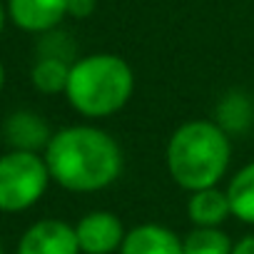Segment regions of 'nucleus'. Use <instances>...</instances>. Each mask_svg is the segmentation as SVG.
Masks as SVG:
<instances>
[{
    "instance_id": "nucleus-5",
    "label": "nucleus",
    "mask_w": 254,
    "mask_h": 254,
    "mask_svg": "<svg viewBox=\"0 0 254 254\" xmlns=\"http://www.w3.org/2000/svg\"><path fill=\"white\" fill-rule=\"evenodd\" d=\"M75 234H77L80 252H85V254H112L115 249L122 247L127 232H125L122 222L117 219V214L100 209V212L85 214L77 222Z\"/></svg>"
},
{
    "instance_id": "nucleus-19",
    "label": "nucleus",
    "mask_w": 254,
    "mask_h": 254,
    "mask_svg": "<svg viewBox=\"0 0 254 254\" xmlns=\"http://www.w3.org/2000/svg\"><path fill=\"white\" fill-rule=\"evenodd\" d=\"M0 254H3V247H0Z\"/></svg>"
},
{
    "instance_id": "nucleus-16",
    "label": "nucleus",
    "mask_w": 254,
    "mask_h": 254,
    "mask_svg": "<svg viewBox=\"0 0 254 254\" xmlns=\"http://www.w3.org/2000/svg\"><path fill=\"white\" fill-rule=\"evenodd\" d=\"M232 254H254V237H244L234 244Z\"/></svg>"
},
{
    "instance_id": "nucleus-13",
    "label": "nucleus",
    "mask_w": 254,
    "mask_h": 254,
    "mask_svg": "<svg viewBox=\"0 0 254 254\" xmlns=\"http://www.w3.org/2000/svg\"><path fill=\"white\" fill-rule=\"evenodd\" d=\"M70 67L65 60L60 58H40L38 65L33 67V85L45 92V95H58L67 90V80H70Z\"/></svg>"
},
{
    "instance_id": "nucleus-11",
    "label": "nucleus",
    "mask_w": 254,
    "mask_h": 254,
    "mask_svg": "<svg viewBox=\"0 0 254 254\" xmlns=\"http://www.w3.org/2000/svg\"><path fill=\"white\" fill-rule=\"evenodd\" d=\"M227 197H229L232 214L244 224H254V162L244 165L229 180Z\"/></svg>"
},
{
    "instance_id": "nucleus-7",
    "label": "nucleus",
    "mask_w": 254,
    "mask_h": 254,
    "mask_svg": "<svg viewBox=\"0 0 254 254\" xmlns=\"http://www.w3.org/2000/svg\"><path fill=\"white\" fill-rule=\"evenodd\" d=\"M8 13L18 28L28 33H45L67 15V0H10Z\"/></svg>"
},
{
    "instance_id": "nucleus-3",
    "label": "nucleus",
    "mask_w": 254,
    "mask_h": 254,
    "mask_svg": "<svg viewBox=\"0 0 254 254\" xmlns=\"http://www.w3.org/2000/svg\"><path fill=\"white\" fill-rule=\"evenodd\" d=\"M132 90V67L117 55L97 53L72 63L65 95L80 115L110 117L127 105Z\"/></svg>"
},
{
    "instance_id": "nucleus-8",
    "label": "nucleus",
    "mask_w": 254,
    "mask_h": 254,
    "mask_svg": "<svg viewBox=\"0 0 254 254\" xmlns=\"http://www.w3.org/2000/svg\"><path fill=\"white\" fill-rule=\"evenodd\" d=\"M120 254H185L182 239L162 224H140L125 234Z\"/></svg>"
},
{
    "instance_id": "nucleus-9",
    "label": "nucleus",
    "mask_w": 254,
    "mask_h": 254,
    "mask_svg": "<svg viewBox=\"0 0 254 254\" xmlns=\"http://www.w3.org/2000/svg\"><path fill=\"white\" fill-rule=\"evenodd\" d=\"M187 214L194 227H219L232 214L229 197H227V192H219L217 187L197 190V192H192V197L187 202Z\"/></svg>"
},
{
    "instance_id": "nucleus-4",
    "label": "nucleus",
    "mask_w": 254,
    "mask_h": 254,
    "mask_svg": "<svg viewBox=\"0 0 254 254\" xmlns=\"http://www.w3.org/2000/svg\"><path fill=\"white\" fill-rule=\"evenodd\" d=\"M50 170L38 152L13 150L0 157V209L23 212L48 190Z\"/></svg>"
},
{
    "instance_id": "nucleus-14",
    "label": "nucleus",
    "mask_w": 254,
    "mask_h": 254,
    "mask_svg": "<svg viewBox=\"0 0 254 254\" xmlns=\"http://www.w3.org/2000/svg\"><path fill=\"white\" fill-rule=\"evenodd\" d=\"M185 254H232L234 244L219 227H194L182 239Z\"/></svg>"
},
{
    "instance_id": "nucleus-18",
    "label": "nucleus",
    "mask_w": 254,
    "mask_h": 254,
    "mask_svg": "<svg viewBox=\"0 0 254 254\" xmlns=\"http://www.w3.org/2000/svg\"><path fill=\"white\" fill-rule=\"evenodd\" d=\"M3 23H5V13H3V5H0V33H3Z\"/></svg>"
},
{
    "instance_id": "nucleus-12",
    "label": "nucleus",
    "mask_w": 254,
    "mask_h": 254,
    "mask_svg": "<svg viewBox=\"0 0 254 254\" xmlns=\"http://www.w3.org/2000/svg\"><path fill=\"white\" fill-rule=\"evenodd\" d=\"M254 107L244 92H227L217 105V125L229 132H244L252 122Z\"/></svg>"
},
{
    "instance_id": "nucleus-15",
    "label": "nucleus",
    "mask_w": 254,
    "mask_h": 254,
    "mask_svg": "<svg viewBox=\"0 0 254 254\" xmlns=\"http://www.w3.org/2000/svg\"><path fill=\"white\" fill-rule=\"evenodd\" d=\"M97 8V0H67V15L72 18H90Z\"/></svg>"
},
{
    "instance_id": "nucleus-1",
    "label": "nucleus",
    "mask_w": 254,
    "mask_h": 254,
    "mask_svg": "<svg viewBox=\"0 0 254 254\" xmlns=\"http://www.w3.org/2000/svg\"><path fill=\"white\" fill-rule=\"evenodd\" d=\"M45 162L60 187L70 192H97L120 177L122 150L105 130L72 125L50 137Z\"/></svg>"
},
{
    "instance_id": "nucleus-17",
    "label": "nucleus",
    "mask_w": 254,
    "mask_h": 254,
    "mask_svg": "<svg viewBox=\"0 0 254 254\" xmlns=\"http://www.w3.org/2000/svg\"><path fill=\"white\" fill-rule=\"evenodd\" d=\"M3 82H5V70H3V63H0V90H3Z\"/></svg>"
},
{
    "instance_id": "nucleus-10",
    "label": "nucleus",
    "mask_w": 254,
    "mask_h": 254,
    "mask_svg": "<svg viewBox=\"0 0 254 254\" xmlns=\"http://www.w3.org/2000/svg\"><path fill=\"white\" fill-rule=\"evenodd\" d=\"M5 132H8V140L13 145H18V150H28V152H35L38 147H48V142L53 137L48 125L30 112H18L8 122Z\"/></svg>"
},
{
    "instance_id": "nucleus-6",
    "label": "nucleus",
    "mask_w": 254,
    "mask_h": 254,
    "mask_svg": "<svg viewBox=\"0 0 254 254\" xmlns=\"http://www.w3.org/2000/svg\"><path fill=\"white\" fill-rule=\"evenodd\" d=\"M77 234L75 227L60 219L35 222L20 239L18 254H77Z\"/></svg>"
},
{
    "instance_id": "nucleus-2",
    "label": "nucleus",
    "mask_w": 254,
    "mask_h": 254,
    "mask_svg": "<svg viewBox=\"0 0 254 254\" xmlns=\"http://www.w3.org/2000/svg\"><path fill=\"white\" fill-rule=\"evenodd\" d=\"M232 160L229 135L217 122L192 120L172 132L167 142L170 177L190 192L217 187Z\"/></svg>"
}]
</instances>
